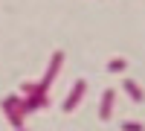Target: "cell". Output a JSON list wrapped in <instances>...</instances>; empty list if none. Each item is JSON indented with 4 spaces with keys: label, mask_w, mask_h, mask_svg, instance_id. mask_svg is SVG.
<instances>
[{
    "label": "cell",
    "mask_w": 145,
    "mask_h": 131,
    "mask_svg": "<svg viewBox=\"0 0 145 131\" xmlns=\"http://www.w3.org/2000/svg\"><path fill=\"white\" fill-rule=\"evenodd\" d=\"M122 85H125V90L131 93V96H134V102H145V93L139 90V85H137V82H134V79H125V82H122Z\"/></svg>",
    "instance_id": "obj_2"
},
{
    "label": "cell",
    "mask_w": 145,
    "mask_h": 131,
    "mask_svg": "<svg viewBox=\"0 0 145 131\" xmlns=\"http://www.w3.org/2000/svg\"><path fill=\"white\" fill-rule=\"evenodd\" d=\"M113 99H116L113 90H105V93H102V111H99L102 120H107V117H110V111H113Z\"/></svg>",
    "instance_id": "obj_1"
},
{
    "label": "cell",
    "mask_w": 145,
    "mask_h": 131,
    "mask_svg": "<svg viewBox=\"0 0 145 131\" xmlns=\"http://www.w3.org/2000/svg\"><path fill=\"white\" fill-rule=\"evenodd\" d=\"M125 67V58H113V61H110V70H122Z\"/></svg>",
    "instance_id": "obj_5"
},
{
    "label": "cell",
    "mask_w": 145,
    "mask_h": 131,
    "mask_svg": "<svg viewBox=\"0 0 145 131\" xmlns=\"http://www.w3.org/2000/svg\"><path fill=\"white\" fill-rule=\"evenodd\" d=\"M122 131H145V125H142V122H131V120H128V122L122 125Z\"/></svg>",
    "instance_id": "obj_4"
},
{
    "label": "cell",
    "mask_w": 145,
    "mask_h": 131,
    "mask_svg": "<svg viewBox=\"0 0 145 131\" xmlns=\"http://www.w3.org/2000/svg\"><path fill=\"white\" fill-rule=\"evenodd\" d=\"M81 93H84V82H78V85L72 88V93H70V99H67V105H64L67 111H72V108H76V105H78V99H81Z\"/></svg>",
    "instance_id": "obj_3"
}]
</instances>
